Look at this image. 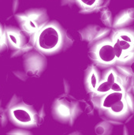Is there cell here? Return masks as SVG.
<instances>
[{
    "label": "cell",
    "instance_id": "cell-14",
    "mask_svg": "<svg viewBox=\"0 0 134 135\" xmlns=\"http://www.w3.org/2000/svg\"><path fill=\"white\" fill-rule=\"evenodd\" d=\"M8 49H9V47L7 42L5 28H3L0 24V53L6 52Z\"/></svg>",
    "mask_w": 134,
    "mask_h": 135
},
{
    "label": "cell",
    "instance_id": "cell-18",
    "mask_svg": "<svg viewBox=\"0 0 134 135\" xmlns=\"http://www.w3.org/2000/svg\"><path fill=\"white\" fill-rule=\"evenodd\" d=\"M117 76H118V73H117L115 68L112 67V68H110L108 70H107L103 79L107 80V81H109L111 84H114V82L117 79Z\"/></svg>",
    "mask_w": 134,
    "mask_h": 135
},
{
    "label": "cell",
    "instance_id": "cell-12",
    "mask_svg": "<svg viewBox=\"0 0 134 135\" xmlns=\"http://www.w3.org/2000/svg\"><path fill=\"white\" fill-rule=\"evenodd\" d=\"M85 12L92 11L99 6L100 0H76Z\"/></svg>",
    "mask_w": 134,
    "mask_h": 135
},
{
    "label": "cell",
    "instance_id": "cell-2",
    "mask_svg": "<svg viewBox=\"0 0 134 135\" xmlns=\"http://www.w3.org/2000/svg\"><path fill=\"white\" fill-rule=\"evenodd\" d=\"M23 57V67L29 78H39L42 75L47 66L46 55L34 48Z\"/></svg>",
    "mask_w": 134,
    "mask_h": 135
},
{
    "label": "cell",
    "instance_id": "cell-4",
    "mask_svg": "<svg viewBox=\"0 0 134 135\" xmlns=\"http://www.w3.org/2000/svg\"><path fill=\"white\" fill-rule=\"evenodd\" d=\"M93 46L92 53L97 63L102 66H112L118 63L111 40L104 39Z\"/></svg>",
    "mask_w": 134,
    "mask_h": 135
},
{
    "label": "cell",
    "instance_id": "cell-11",
    "mask_svg": "<svg viewBox=\"0 0 134 135\" xmlns=\"http://www.w3.org/2000/svg\"><path fill=\"white\" fill-rule=\"evenodd\" d=\"M112 85L113 84L110 83L109 81H107L105 79L100 80V81L98 84L96 89H95V91L93 93H92V94L101 97L103 95H105V94H107V93H108L109 92L111 91Z\"/></svg>",
    "mask_w": 134,
    "mask_h": 135
},
{
    "label": "cell",
    "instance_id": "cell-6",
    "mask_svg": "<svg viewBox=\"0 0 134 135\" xmlns=\"http://www.w3.org/2000/svg\"><path fill=\"white\" fill-rule=\"evenodd\" d=\"M71 104L66 103L65 101H61L56 99L53 107L54 118H55L61 123L69 125L72 115Z\"/></svg>",
    "mask_w": 134,
    "mask_h": 135
},
{
    "label": "cell",
    "instance_id": "cell-27",
    "mask_svg": "<svg viewBox=\"0 0 134 135\" xmlns=\"http://www.w3.org/2000/svg\"><path fill=\"white\" fill-rule=\"evenodd\" d=\"M132 91H133V93H134V85H133V89H132Z\"/></svg>",
    "mask_w": 134,
    "mask_h": 135
},
{
    "label": "cell",
    "instance_id": "cell-20",
    "mask_svg": "<svg viewBox=\"0 0 134 135\" xmlns=\"http://www.w3.org/2000/svg\"><path fill=\"white\" fill-rule=\"evenodd\" d=\"M46 118V112H45V107L44 105H42L41 108L37 111L36 114V127H40L45 121Z\"/></svg>",
    "mask_w": 134,
    "mask_h": 135
},
{
    "label": "cell",
    "instance_id": "cell-8",
    "mask_svg": "<svg viewBox=\"0 0 134 135\" xmlns=\"http://www.w3.org/2000/svg\"><path fill=\"white\" fill-rule=\"evenodd\" d=\"M129 111L130 109H129L127 102L126 100V98H124L122 100L118 101V103L115 104L106 112H108L110 115L112 117H120V116H123L124 115H126Z\"/></svg>",
    "mask_w": 134,
    "mask_h": 135
},
{
    "label": "cell",
    "instance_id": "cell-17",
    "mask_svg": "<svg viewBox=\"0 0 134 135\" xmlns=\"http://www.w3.org/2000/svg\"><path fill=\"white\" fill-rule=\"evenodd\" d=\"M118 74L122 75V76H132L133 75L130 67L128 66H125V65H122V64H118L116 68H115Z\"/></svg>",
    "mask_w": 134,
    "mask_h": 135
},
{
    "label": "cell",
    "instance_id": "cell-24",
    "mask_svg": "<svg viewBox=\"0 0 134 135\" xmlns=\"http://www.w3.org/2000/svg\"><path fill=\"white\" fill-rule=\"evenodd\" d=\"M126 100L127 102L129 109L131 112H134V99L133 98L132 95L130 94V93H126Z\"/></svg>",
    "mask_w": 134,
    "mask_h": 135
},
{
    "label": "cell",
    "instance_id": "cell-22",
    "mask_svg": "<svg viewBox=\"0 0 134 135\" xmlns=\"http://www.w3.org/2000/svg\"><path fill=\"white\" fill-rule=\"evenodd\" d=\"M7 134L13 135H32V133L30 131H28L26 129L23 128H15L9 132H7Z\"/></svg>",
    "mask_w": 134,
    "mask_h": 135
},
{
    "label": "cell",
    "instance_id": "cell-3",
    "mask_svg": "<svg viewBox=\"0 0 134 135\" xmlns=\"http://www.w3.org/2000/svg\"><path fill=\"white\" fill-rule=\"evenodd\" d=\"M7 113L9 119L20 126L36 127L37 111L22 101L9 109Z\"/></svg>",
    "mask_w": 134,
    "mask_h": 135
},
{
    "label": "cell",
    "instance_id": "cell-5",
    "mask_svg": "<svg viewBox=\"0 0 134 135\" xmlns=\"http://www.w3.org/2000/svg\"><path fill=\"white\" fill-rule=\"evenodd\" d=\"M5 32L9 49L12 51L17 50L29 42L28 41V38L21 30V28L9 26L5 28Z\"/></svg>",
    "mask_w": 134,
    "mask_h": 135
},
{
    "label": "cell",
    "instance_id": "cell-26",
    "mask_svg": "<svg viewBox=\"0 0 134 135\" xmlns=\"http://www.w3.org/2000/svg\"><path fill=\"white\" fill-rule=\"evenodd\" d=\"M130 70H131V71H132V73H133V74L134 75V59L130 62Z\"/></svg>",
    "mask_w": 134,
    "mask_h": 135
},
{
    "label": "cell",
    "instance_id": "cell-1",
    "mask_svg": "<svg viewBox=\"0 0 134 135\" xmlns=\"http://www.w3.org/2000/svg\"><path fill=\"white\" fill-rule=\"evenodd\" d=\"M65 31L55 21L48 22L29 42L45 55H54L63 51Z\"/></svg>",
    "mask_w": 134,
    "mask_h": 135
},
{
    "label": "cell",
    "instance_id": "cell-9",
    "mask_svg": "<svg viewBox=\"0 0 134 135\" xmlns=\"http://www.w3.org/2000/svg\"><path fill=\"white\" fill-rule=\"evenodd\" d=\"M134 20V9H129L124 11L122 14H120L113 23L112 28H119L126 26V25L130 24Z\"/></svg>",
    "mask_w": 134,
    "mask_h": 135
},
{
    "label": "cell",
    "instance_id": "cell-15",
    "mask_svg": "<svg viewBox=\"0 0 134 135\" xmlns=\"http://www.w3.org/2000/svg\"><path fill=\"white\" fill-rule=\"evenodd\" d=\"M100 18L102 20V21L103 22V24L108 27V28H112L113 26V22H112V17H111V13L106 9L105 8H103V9L101 11V16Z\"/></svg>",
    "mask_w": 134,
    "mask_h": 135
},
{
    "label": "cell",
    "instance_id": "cell-13",
    "mask_svg": "<svg viewBox=\"0 0 134 135\" xmlns=\"http://www.w3.org/2000/svg\"><path fill=\"white\" fill-rule=\"evenodd\" d=\"M35 47L34 46L30 43H27L25 45H24L22 47L17 49V50H15V51H13V53L10 55V58L11 59H16V58H19V57H22L23 55H24L26 53L31 51L32 50H33Z\"/></svg>",
    "mask_w": 134,
    "mask_h": 135
},
{
    "label": "cell",
    "instance_id": "cell-16",
    "mask_svg": "<svg viewBox=\"0 0 134 135\" xmlns=\"http://www.w3.org/2000/svg\"><path fill=\"white\" fill-rule=\"evenodd\" d=\"M111 129V127L108 122H102L96 127L95 131L97 134L104 135L110 134L109 131Z\"/></svg>",
    "mask_w": 134,
    "mask_h": 135
},
{
    "label": "cell",
    "instance_id": "cell-25",
    "mask_svg": "<svg viewBox=\"0 0 134 135\" xmlns=\"http://www.w3.org/2000/svg\"><path fill=\"white\" fill-rule=\"evenodd\" d=\"M62 89H63V91H62L63 93L70 94L71 86H70L69 81L66 78H63V80H62Z\"/></svg>",
    "mask_w": 134,
    "mask_h": 135
},
{
    "label": "cell",
    "instance_id": "cell-19",
    "mask_svg": "<svg viewBox=\"0 0 134 135\" xmlns=\"http://www.w3.org/2000/svg\"><path fill=\"white\" fill-rule=\"evenodd\" d=\"M21 101H22V100H21V98L20 97H18L17 94H14V95L12 96V97L9 99V100L8 101V103H7L3 108H5V110H6V112H8L9 109H11L13 107L16 106L17 104H20Z\"/></svg>",
    "mask_w": 134,
    "mask_h": 135
},
{
    "label": "cell",
    "instance_id": "cell-7",
    "mask_svg": "<svg viewBox=\"0 0 134 135\" xmlns=\"http://www.w3.org/2000/svg\"><path fill=\"white\" fill-rule=\"evenodd\" d=\"M126 97V92H113L111 91L108 93L103 95L100 99V108L99 110H102L106 112L115 104L122 100Z\"/></svg>",
    "mask_w": 134,
    "mask_h": 135
},
{
    "label": "cell",
    "instance_id": "cell-10",
    "mask_svg": "<svg viewBox=\"0 0 134 135\" xmlns=\"http://www.w3.org/2000/svg\"><path fill=\"white\" fill-rule=\"evenodd\" d=\"M100 81V78L97 69L96 67L91 68L86 78V85L88 89V91L91 93L95 91Z\"/></svg>",
    "mask_w": 134,
    "mask_h": 135
},
{
    "label": "cell",
    "instance_id": "cell-21",
    "mask_svg": "<svg viewBox=\"0 0 134 135\" xmlns=\"http://www.w3.org/2000/svg\"><path fill=\"white\" fill-rule=\"evenodd\" d=\"M111 91H113V92H126L125 86H124V85H123L120 77L118 76V74L117 76L116 81L112 85Z\"/></svg>",
    "mask_w": 134,
    "mask_h": 135
},
{
    "label": "cell",
    "instance_id": "cell-23",
    "mask_svg": "<svg viewBox=\"0 0 134 135\" xmlns=\"http://www.w3.org/2000/svg\"><path fill=\"white\" fill-rule=\"evenodd\" d=\"M13 74L19 80L22 81H26L28 78V75L26 74L25 71L23 70H15V71H13Z\"/></svg>",
    "mask_w": 134,
    "mask_h": 135
}]
</instances>
